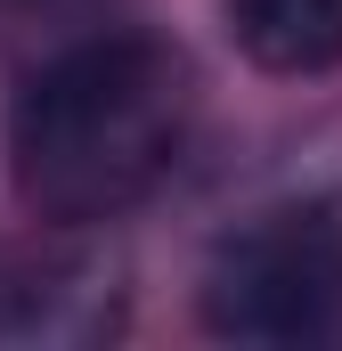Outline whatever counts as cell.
<instances>
[{
  "label": "cell",
  "mask_w": 342,
  "mask_h": 351,
  "mask_svg": "<svg viewBox=\"0 0 342 351\" xmlns=\"http://www.w3.org/2000/svg\"><path fill=\"white\" fill-rule=\"evenodd\" d=\"M204 327L220 343H310L342 311V204L285 196L237 221L204 262Z\"/></svg>",
  "instance_id": "obj_2"
},
{
  "label": "cell",
  "mask_w": 342,
  "mask_h": 351,
  "mask_svg": "<svg viewBox=\"0 0 342 351\" xmlns=\"http://www.w3.org/2000/svg\"><path fill=\"white\" fill-rule=\"evenodd\" d=\"M220 25L261 74L342 66V0H220Z\"/></svg>",
  "instance_id": "obj_3"
},
{
  "label": "cell",
  "mask_w": 342,
  "mask_h": 351,
  "mask_svg": "<svg viewBox=\"0 0 342 351\" xmlns=\"http://www.w3.org/2000/svg\"><path fill=\"white\" fill-rule=\"evenodd\" d=\"M179 131L187 66L155 33H98L8 98V180L41 221H106L171 172Z\"/></svg>",
  "instance_id": "obj_1"
}]
</instances>
